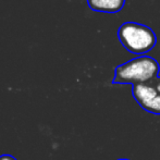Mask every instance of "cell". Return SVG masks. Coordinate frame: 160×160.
<instances>
[{
	"label": "cell",
	"instance_id": "6da1fadb",
	"mask_svg": "<svg viewBox=\"0 0 160 160\" xmlns=\"http://www.w3.org/2000/svg\"><path fill=\"white\" fill-rule=\"evenodd\" d=\"M160 65L150 56H138L130 61L122 63L114 70V84H144L156 80Z\"/></svg>",
	"mask_w": 160,
	"mask_h": 160
},
{
	"label": "cell",
	"instance_id": "7a4b0ae2",
	"mask_svg": "<svg viewBox=\"0 0 160 160\" xmlns=\"http://www.w3.org/2000/svg\"><path fill=\"white\" fill-rule=\"evenodd\" d=\"M118 37L122 46L131 53L144 56L149 52L157 42L154 31L137 22H125L119 28Z\"/></svg>",
	"mask_w": 160,
	"mask_h": 160
},
{
	"label": "cell",
	"instance_id": "3957f363",
	"mask_svg": "<svg viewBox=\"0 0 160 160\" xmlns=\"http://www.w3.org/2000/svg\"><path fill=\"white\" fill-rule=\"evenodd\" d=\"M132 94H133L134 99L137 101V103L142 107V106H144L145 103H147L148 101L154 99L155 97L158 95V92H157L156 87L152 84L144 83V84L133 85Z\"/></svg>",
	"mask_w": 160,
	"mask_h": 160
},
{
	"label": "cell",
	"instance_id": "277c9868",
	"mask_svg": "<svg viewBox=\"0 0 160 160\" xmlns=\"http://www.w3.org/2000/svg\"><path fill=\"white\" fill-rule=\"evenodd\" d=\"M87 4L97 12L117 13L125 6V0H87Z\"/></svg>",
	"mask_w": 160,
	"mask_h": 160
},
{
	"label": "cell",
	"instance_id": "5b68a950",
	"mask_svg": "<svg viewBox=\"0 0 160 160\" xmlns=\"http://www.w3.org/2000/svg\"><path fill=\"white\" fill-rule=\"evenodd\" d=\"M144 110L150 112L154 114H160V94H158L154 99H152L150 101H148L147 103H145L144 106H142Z\"/></svg>",
	"mask_w": 160,
	"mask_h": 160
},
{
	"label": "cell",
	"instance_id": "8992f818",
	"mask_svg": "<svg viewBox=\"0 0 160 160\" xmlns=\"http://www.w3.org/2000/svg\"><path fill=\"white\" fill-rule=\"evenodd\" d=\"M0 160H17L13 156H11V155H1L0 156Z\"/></svg>",
	"mask_w": 160,
	"mask_h": 160
},
{
	"label": "cell",
	"instance_id": "52a82bcc",
	"mask_svg": "<svg viewBox=\"0 0 160 160\" xmlns=\"http://www.w3.org/2000/svg\"><path fill=\"white\" fill-rule=\"evenodd\" d=\"M154 86L156 87V89H157V92H158V94H160V78H156V82H155Z\"/></svg>",
	"mask_w": 160,
	"mask_h": 160
},
{
	"label": "cell",
	"instance_id": "ba28073f",
	"mask_svg": "<svg viewBox=\"0 0 160 160\" xmlns=\"http://www.w3.org/2000/svg\"><path fill=\"white\" fill-rule=\"evenodd\" d=\"M117 160H130V159H125V158H121V159H117Z\"/></svg>",
	"mask_w": 160,
	"mask_h": 160
}]
</instances>
